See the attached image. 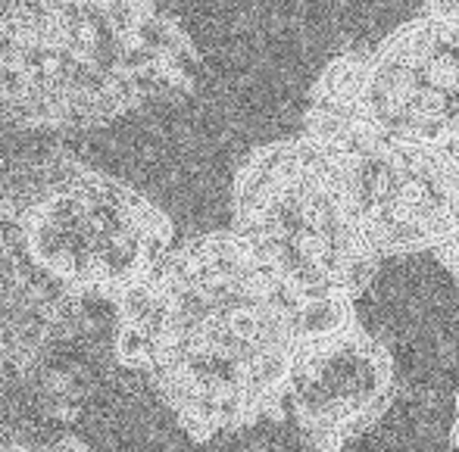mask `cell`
<instances>
[{
    "instance_id": "2",
    "label": "cell",
    "mask_w": 459,
    "mask_h": 452,
    "mask_svg": "<svg viewBox=\"0 0 459 452\" xmlns=\"http://www.w3.org/2000/svg\"><path fill=\"white\" fill-rule=\"evenodd\" d=\"M197 47L166 0H10L0 13V122L82 132L185 94Z\"/></svg>"
},
{
    "instance_id": "4",
    "label": "cell",
    "mask_w": 459,
    "mask_h": 452,
    "mask_svg": "<svg viewBox=\"0 0 459 452\" xmlns=\"http://www.w3.org/2000/svg\"><path fill=\"white\" fill-rule=\"evenodd\" d=\"M231 231L313 321L353 312L381 262L334 166L307 132L244 159L231 184Z\"/></svg>"
},
{
    "instance_id": "8",
    "label": "cell",
    "mask_w": 459,
    "mask_h": 452,
    "mask_svg": "<svg viewBox=\"0 0 459 452\" xmlns=\"http://www.w3.org/2000/svg\"><path fill=\"white\" fill-rule=\"evenodd\" d=\"M425 13L444 19V22L459 25V0H429V10H425Z\"/></svg>"
},
{
    "instance_id": "3",
    "label": "cell",
    "mask_w": 459,
    "mask_h": 452,
    "mask_svg": "<svg viewBox=\"0 0 459 452\" xmlns=\"http://www.w3.org/2000/svg\"><path fill=\"white\" fill-rule=\"evenodd\" d=\"M172 218L128 181L66 153L0 187V296L82 325L88 300L119 306L172 250Z\"/></svg>"
},
{
    "instance_id": "13",
    "label": "cell",
    "mask_w": 459,
    "mask_h": 452,
    "mask_svg": "<svg viewBox=\"0 0 459 452\" xmlns=\"http://www.w3.org/2000/svg\"><path fill=\"white\" fill-rule=\"evenodd\" d=\"M447 153H450V157H454V163H456V169H459V138L454 141V144L447 147Z\"/></svg>"
},
{
    "instance_id": "11",
    "label": "cell",
    "mask_w": 459,
    "mask_h": 452,
    "mask_svg": "<svg viewBox=\"0 0 459 452\" xmlns=\"http://www.w3.org/2000/svg\"><path fill=\"white\" fill-rule=\"evenodd\" d=\"M450 447H454V452H459V393L454 405V424H450Z\"/></svg>"
},
{
    "instance_id": "5",
    "label": "cell",
    "mask_w": 459,
    "mask_h": 452,
    "mask_svg": "<svg viewBox=\"0 0 459 452\" xmlns=\"http://www.w3.org/2000/svg\"><path fill=\"white\" fill-rule=\"evenodd\" d=\"M303 132L378 256H435L459 281V169L447 150L387 138L322 103H307Z\"/></svg>"
},
{
    "instance_id": "6",
    "label": "cell",
    "mask_w": 459,
    "mask_h": 452,
    "mask_svg": "<svg viewBox=\"0 0 459 452\" xmlns=\"http://www.w3.org/2000/svg\"><path fill=\"white\" fill-rule=\"evenodd\" d=\"M309 103L387 138L447 150L459 138V25L431 13L410 19L378 47L328 63Z\"/></svg>"
},
{
    "instance_id": "1",
    "label": "cell",
    "mask_w": 459,
    "mask_h": 452,
    "mask_svg": "<svg viewBox=\"0 0 459 452\" xmlns=\"http://www.w3.org/2000/svg\"><path fill=\"white\" fill-rule=\"evenodd\" d=\"M309 325L235 231H210L169 250L116 306V359L206 443L284 415Z\"/></svg>"
},
{
    "instance_id": "12",
    "label": "cell",
    "mask_w": 459,
    "mask_h": 452,
    "mask_svg": "<svg viewBox=\"0 0 459 452\" xmlns=\"http://www.w3.org/2000/svg\"><path fill=\"white\" fill-rule=\"evenodd\" d=\"M4 368H6V356H4V337H0V415H4Z\"/></svg>"
},
{
    "instance_id": "9",
    "label": "cell",
    "mask_w": 459,
    "mask_h": 452,
    "mask_svg": "<svg viewBox=\"0 0 459 452\" xmlns=\"http://www.w3.org/2000/svg\"><path fill=\"white\" fill-rule=\"evenodd\" d=\"M0 452H50V449H38V447H29V443L16 440L13 434H6L4 428H0Z\"/></svg>"
},
{
    "instance_id": "7",
    "label": "cell",
    "mask_w": 459,
    "mask_h": 452,
    "mask_svg": "<svg viewBox=\"0 0 459 452\" xmlns=\"http://www.w3.org/2000/svg\"><path fill=\"white\" fill-rule=\"evenodd\" d=\"M391 350L353 312L313 321L288 380V409L309 452H344L394 403Z\"/></svg>"
},
{
    "instance_id": "10",
    "label": "cell",
    "mask_w": 459,
    "mask_h": 452,
    "mask_svg": "<svg viewBox=\"0 0 459 452\" xmlns=\"http://www.w3.org/2000/svg\"><path fill=\"white\" fill-rule=\"evenodd\" d=\"M50 452H94L91 447H85L82 440H75V437H63V440H56L54 447H48Z\"/></svg>"
}]
</instances>
